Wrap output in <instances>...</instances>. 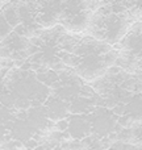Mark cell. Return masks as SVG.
I'll return each mask as SVG.
<instances>
[{
    "instance_id": "obj_8",
    "label": "cell",
    "mask_w": 142,
    "mask_h": 150,
    "mask_svg": "<svg viewBox=\"0 0 142 150\" xmlns=\"http://www.w3.org/2000/svg\"><path fill=\"white\" fill-rule=\"evenodd\" d=\"M12 29L13 28L7 23V20L4 18V16L0 15V38L7 37L8 34L11 33V30H12Z\"/></svg>"
},
{
    "instance_id": "obj_5",
    "label": "cell",
    "mask_w": 142,
    "mask_h": 150,
    "mask_svg": "<svg viewBox=\"0 0 142 150\" xmlns=\"http://www.w3.org/2000/svg\"><path fill=\"white\" fill-rule=\"evenodd\" d=\"M69 109L66 108V104L63 103L62 99H52L49 100V105L46 108L47 117H50L52 120H58L65 117V115L67 113Z\"/></svg>"
},
{
    "instance_id": "obj_9",
    "label": "cell",
    "mask_w": 142,
    "mask_h": 150,
    "mask_svg": "<svg viewBox=\"0 0 142 150\" xmlns=\"http://www.w3.org/2000/svg\"><path fill=\"white\" fill-rule=\"evenodd\" d=\"M69 125H70V121H69L67 119H65V117H62V119H58L55 120V130H59V132H63L66 133L69 129Z\"/></svg>"
},
{
    "instance_id": "obj_1",
    "label": "cell",
    "mask_w": 142,
    "mask_h": 150,
    "mask_svg": "<svg viewBox=\"0 0 142 150\" xmlns=\"http://www.w3.org/2000/svg\"><path fill=\"white\" fill-rule=\"evenodd\" d=\"M76 67L80 75H83V78H85V79H93V78L101 76L104 74V70L107 69L103 65L101 55L95 54V53L80 57V61Z\"/></svg>"
},
{
    "instance_id": "obj_11",
    "label": "cell",
    "mask_w": 142,
    "mask_h": 150,
    "mask_svg": "<svg viewBox=\"0 0 142 150\" xmlns=\"http://www.w3.org/2000/svg\"><path fill=\"white\" fill-rule=\"evenodd\" d=\"M16 105L18 107V109H28L29 107H30V101H29V99L21 98V99H18V101L16 103Z\"/></svg>"
},
{
    "instance_id": "obj_4",
    "label": "cell",
    "mask_w": 142,
    "mask_h": 150,
    "mask_svg": "<svg viewBox=\"0 0 142 150\" xmlns=\"http://www.w3.org/2000/svg\"><path fill=\"white\" fill-rule=\"evenodd\" d=\"M90 21H91L90 13L85 9H83V11H80V12L74 13V15L66 16L65 26L67 29H70L71 32H82L88 26Z\"/></svg>"
},
{
    "instance_id": "obj_12",
    "label": "cell",
    "mask_w": 142,
    "mask_h": 150,
    "mask_svg": "<svg viewBox=\"0 0 142 150\" xmlns=\"http://www.w3.org/2000/svg\"><path fill=\"white\" fill-rule=\"evenodd\" d=\"M129 121H130V119L128 116H121L119 119V124L121 125L122 128H126L128 125H129Z\"/></svg>"
},
{
    "instance_id": "obj_6",
    "label": "cell",
    "mask_w": 142,
    "mask_h": 150,
    "mask_svg": "<svg viewBox=\"0 0 142 150\" xmlns=\"http://www.w3.org/2000/svg\"><path fill=\"white\" fill-rule=\"evenodd\" d=\"M3 16L7 20V23L9 24L12 28L17 26L20 24V17H18V12H17V7H13V5H8L4 8L3 11Z\"/></svg>"
},
{
    "instance_id": "obj_10",
    "label": "cell",
    "mask_w": 142,
    "mask_h": 150,
    "mask_svg": "<svg viewBox=\"0 0 142 150\" xmlns=\"http://www.w3.org/2000/svg\"><path fill=\"white\" fill-rule=\"evenodd\" d=\"M120 73H121V67L117 66L116 63L109 66V67H107V74H108L109 76H119Z\"/></svg>"
},
{
    "instance_id": "obj_2",
    "label": "cell",
    "mask_w": 142,
    "mask_h": 150,
    "mask_svg": "<svg viewBox=\"0 0 142 150\" xmlns=\"http://www.w3.org/2000/svg\"><path fill=\"white\" fill-rule=\"evenodd\" d=\"M70 125H69V136L70 138H75V140H83L91 133V127L90 121L84 117V115H74L70 117Z\"/></svg>"
},
{
    "instance_id": "obj_7",
    "label": "cell",
    "mask_w": 142,
    "mask_h": 150,
    "mask_svg": "<svg viewBox=\"0 0 142 150\" xmlns=\"http://www.w3.org/2000/svg\"><path fill=\"white\" fill-rule=\"evenodd\" d=\"M117 58H119V53L114 49H111L109 52H107L105 54L101 55V61H103V65L105 66V67H109V66L114 65Z\"/></svg>"
},
{
    "instance_id": "obj_3",
    "label": "cell",
    "mask_w": 142,
    "mask_h": 150,
    "mask_svg": "<svg viewBox=\"0 0 142 150\" xmlns=\"http://www.w3.org/2000/svg\"><path fill=\"white\" fill-rule=\"evenodd\" d=\"M125 21L121 18L116 17V16H111L108 20L105 21V26H104V33H105V40L109 44H114L121 40V37L125 33Z\"/></svg>"
}]
</instances>
